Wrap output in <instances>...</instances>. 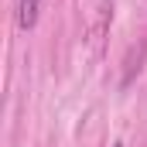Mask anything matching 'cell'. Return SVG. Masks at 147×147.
Masks as SVG:
<instances>
[{
    "label": "cell",
    "instance_id": "6da1fadb",
    "mask_svg": "<svg viewBox=\"0 0 147 147\" xmlns=\"http://www.w3.org/2000/svg\"><path fill=\"white\" fill-rule=\"evenodd\" d=\"M38 14H41V0H17V28L21 31H31L34 28Z\"/></svg>",
    "mask_w": 147,
    "mask_h": 147
},
{
    "label": "cell",
    "instance_id": "7a4b0ae2",
    "mask_svg": "<svg viewBox=\"0 0 147 147\" xmlns=\"http://www.w3.org/2000/svg\"><path fill=\"white\" fill-rule=\"evenodd\" d=\"M113 147H123V144H120V140H116V144H113Z\"/></svg>",
    "mask_w": 147,
    "mask_h": 147
}]
</instances>
